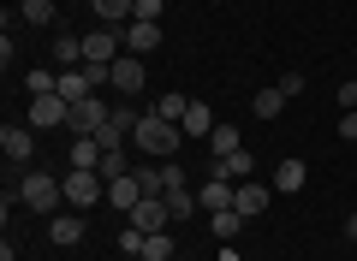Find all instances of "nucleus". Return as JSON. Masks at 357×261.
Segmentation results:
<instances>
[{
  "mask_svg": "<svg viewBox=\"0 0 357 261\" xmlns=\"http://www.w3.org/2000/svg\"><path fill=\"white\" fill-rule=\"evenodd\" d=\"M119 36H126V54H137V60H149V54L161 48V24H155V18H131Z\"/></svg>",
  "mask_w": 357,
  "mask_h": 261,
  "instance_id": "obj_7",
  "label": "nucleus"
},
{
  "mask_svg": "<svg viewBox=\"0 0 357 261\" xmlns=\"http://www.w3.org/2000/svg\"><path fill=\"white\" fill-rule=\"evenodd\" d=\"M126 173H131V155H126V149H107V155H102V178L114 184V178H126Z\"/></svg>",
  "mask_w": 357,
  "mask_h": 261,
  "instance_id": "obj_28",
  "label": "nucleus"
},
{
  "mask_svg": "<svg viewBox=\"0 0 357 261\" xmlns=\"http://www.w3.org/2000/svg\"><path fill=\"white\" fill-rule=\"evenodd\" d=\"M60 196H66L60 173H42V166H30V173L18 178V202H24L30 214H54V208H60Z\"/></svg>",
  "mask_w": 357,
  "mask_h": 261,
  "instance_id": "obj_2",
  "label": "nucleus"
},
{
  "mask_svg": "<svg viewBox=\"0 0 357 261\" xmlns=\"http://www.w3.org/2000/svg\"><path fill=\"white\" fill-rule=\"evenodd\" d=\"M143 84H149L143 60H137V54H119V60H114V89H119V95H143Z\"/></svg>",
  "mask_w": 357,
  "mask_h": 261,
  "instance_id": "obj_11",
  "label": "nucleus"
},
{
  "mask_svg": "<svg viewBox=\"0 0 357 261\" xmlns=\"http://www.w3.org/2000/svg\"><path fill=\"white\" fill-rule=\"evenodd\" d=\"M126 220L137 226V232H167V226H173V214H167V196H143Z\"/></svg>",
  "mask_w": 357,
  "mask_h": 261,
  "instance_id": "obj_9",
  "label": "nucleus"
},
{
  "mask_svg": "<svg viewBox=\"0 0 357 261\" xmlns=\"http://www.w3.org/2000/svg\"><path fill=\"white\" fill-rule=\"evenodd\" d=\"M215 113H208V101H191V107H185V119H178V131H185V137H197V143H208L215 137Z\"/></svg>",
  "mask_w": 357,
  "mask_h": 261,
  "instance_id": "obj_13",
  "label": "nucleus"
},
{
  "mask_svg": "<svg viewBox=\"0 0 357 261\" xmlns=\"http://www.w3.org/2000/svg\"><path fill=\"white\" fill-rule=\"evenodd\" d=\"M72 125V101L66 95H36L30 101V131H66Z\"/></svg>",
  "mask_w": 357,
  "mask_h": 261,
  "instance_id": "obj_4",
  "label": "nucleus"
},
{
  "mask_svg": "<svg viewBox=\"0 0 357 261\" xmlns=\"http://www.w3.org/2000/svg\"><path fill=\"white\" fill-rule=\"evenodd\" d=\"M280 107H286V95H280L274 84H268V89H256V95H250V113H256V119H280Z\"/></svg>",
  "mask_w": 357,
  "mask_h": 261,
  "instance_id": "obj_22",
  "label": "nucleus"
},
{
  "mask_svg": "<svg viewBox=\"0 0 357 261\" xmlns=\"http://www.w3.org/2000/svg\"><path fill=\"white\" fill-rule=\"evenodd\" d=\"M89 6H96V18L114 24V30H126L131 18H137V0H89Z\"/></svg>",
  "mask_w": 357,
  "mask_h": 261,
  "instance_id": "obj_16",
  "label": "nucleus"
},
{
  "mask_svg": "<svg viewBox=\"0 0 357 261\" xmlns=\"http://www.w3.org/2000/svg\"><path fill=\"white\" fill-rule=\"evenodd\" d=\"M185 107H191V95H178V89H167V95H155V113H161V119H185Z\"/></svg>",
  "mask_w": 357,
  "mask_h": 261,
  "instance_id": "obj_26",
  "label": "nucleus"
},
{
  "mask_svg": "<svg viewBox=\"0 0 357 261\" xmlns=\"http://www.w3.org/2000/svg\"><path fill=\"white\" fill-rule=\"evenodd\" d=\"M208 149H215V161H220V155H232V149H244V131H238V125H215Z\"/></svg>",
  "mask_w": 357,
  "mask_h": 261,
  "instance_id": "obj_25",
  "label": "nucleus"
},
{
  "mask_svg": "<svg viewBox=\"0 0 357 261\" xmlns=\"http://www.w3.org/2000/svg\"><path fill=\"white\" fill-rule=\"evenodd\" d=\"M345 237H351V244H357V208L345 214Z\"/></svg>",
  "mask_w": 357,
  "mask_h": 261,
  "instance_id": "obj_34",
  "label": "nucleus"
},
{
  "mask_svg": "<svg viewBox=\"0 0 357 261\" xmlns=\"http://www.w3.org/2000/svg\"><path fill=\"white\" fill-rule=\"evenodd\" d=\"M60 95L72 101V107H77V101H89V95H96V89H89V77H84V65H72V72H60Z\"/></svg>",
  "mask_w": 357,
  "mask_h": 261,
  "instance_id": "obj_21",
  "label": "nucleus"
},
{
  "mask_svg": "<svg viewBox=\"0 0 357 261\" xmlns=\"http://www.w3.org/2000/svg\"><path fill=\"white\" fill-rule=\"evenodd\" d=\"M178 143H185V131H178L173 119H161L155 107L143 113V119H137V131H131V149H137L143 161H173V155H178Z\"/></svg>",
  "mask_w": 357,
  "mask_h": 261,
  "instance_id": "obj_1",
  "label": "nucleus"
},
{
  "mask_svg": "<svg viewBox=\"0 0 357 261\" xmlns=\"http://www.w3.org/2000/svg\"><path fill=\"white\" fill-rule=\"evenodd\" d=\"M48 237H54L60 249L84 244V208H72V214H54V220H48Z\"/></svg>",
  "mask_w": 357,
  "mask_h": 261,
  "instance_id": "obj_14",
  "label": "nucleus"
},
{
  "mask_svg": "<svg viewBox=\"0 0 357 261\" xmlns=\"http://www.w3.org/2000/svg\"><path fill=\"white\" fill-rule=\"evenodd\" d=\"M131 261H149V255H131Z\"/></svg>",
  "mask_w": 357,
  "mask_h": 261,
  "instance_id": "obj_35",
  "label": "nucleus"
},
{
  "mask_svg": "<svg viewBox=\"0 0 357 261\" xmlns=\"http://www.w3.org/2000/svg\"><path fill=\"white\" fill-rule=\"evenodd\" d=\"M107 119H114V107H107L102 95H89V101H77V107H72V125H66V131H72V137H102Z\"/></svg>",
  "mask_w": 357,
  "mask_h": 261,
  "instance_id": "obj_5",
  "label": "nucleus"
},
{
  "mask_svg": "<svg viewBox=\"0 0 357 261\" xmlns=\"http://www.w3.org/2000/svg\"><path fill=\"white\" fill-rule=\"evenodd\" d=\"M143 244H149V232H137V226L119 232V249H126V255H143Z\"/></svg>",
  "mask_w": 357,
  "mask_h": 261,
  "instance_id": "obj_29",
  "label": "nucleus"
},
{
  "mask_svg": "<svg viewBox=\"0 0 357 261\" xmlns=\"http://www.w3.org/2000/svg\"><path fill=\"white\" fill-rule=\"evenodd\" d=\"M232 196H238V184L208 173V178H203V190H197V208H203V214H220V208H232Z\"/></svg>",
  "mask_w": 357,
  "mask_h": 261,
  "instance_id": "obj_10",
  "label": "nucleus"
},
{
  "mask_svg": "<svg viewBox=\"0 0 357 261\" xmlns=\"http://www.w3.org/2000/svg\"><path fill=\"white\" fill-rule=\"evenodd\" d=\"M54 60H60V72H72V65H84V36H54Z\"/></svg>",
  "mask_w": 357,
  "mask_h": 261,
  "instance_id": "obj_20",
  "label": "nucleus"
},
{
  "mask_svg": "<svg viewBox=\"0 0 357 261\" xmlns=\"http://www.w3.org/2000/svg\"><path fill=\"white\" fill-rule=\"evenodd\" d=\"M268 202H274V184H256V178H244L238 196H232V208H238L244 220H256V214H268Z\"/></svg>",
  "mask_w": 357,
  "mask_h": 261,
  "instance_id": "obj_12",
  "label": "nucleus"
},
{
  "mask_svg": "<svg viewBox=\"0 0 357 261\" xmlns=\"http://www.w3.org/2000/svg\"><path fill=\"white\" fill-rule=\"evenodd\" d=\"M244 226H250V220H244V214H238V208H220V214H208V232H215V237H220V244H232V237H238V232H244Z\"/></svg>",
  "mask_w": 357,
  "mask_h": 261,
  "instance_id": "obj_19",
  "label": "nucleus"
},
{
  "mask_svg": "<svg viewBox=\"0 0 357 261\" xmlns=\"http://www.w3.org/2000/svg\"><path fill=\"white\" fill-rule=\"evenodd\" d=\"M0 155H6L13 166H30V155H36V131H30V125H6V131H0Z\"/></svg>",
  "mask_w": 357,
  "mask_h": 261,
  "instance_id": "obj_8",
  "label": "nucleus"
},
{
  "mask_svg": "<svg viewBox=\"0 0 357 261\" xmlns=\"http://www.w3.org/2000/svg\"><path fill=\"white\" fill-rule=\"evenodd\" d=\"M102 137H72V166H84V173H102Z\"/></svg>",
  "mask_w": 357,
  "mask_h": 261,
  "instance_id": "obj_17",
  "label": "nucleus"
},
{
  "mask_svg": "<svg viewBox=\"0 0 357 261\" xmlns=\"http://www.w3.org/2000/svg\"><path fill=\"white\" fill-rule=\"evenodd\" d=\"M274 89H280L286 101H292V95H304V72H292V77H280V84H274Z\"/></svg>",
  "mask_w": 357,
  "mask_h": 261,
  "instance_id": "obj_30",
  "label": "nucleus"
},
{
  "mask_svg": "<svg viewBox=\"0 0 357 261\" xmlns=\"http://www.w3.org/2000/svg\"><path fill=\"white\" fill-rule=\"evenodd\" d=\"M304 178H310L304 161H280V166H274V190H280V196H298V190H304Z\"/></svg>",
  "mask_w": 357,
  "mask_h": 261,
  "instance_id": "obj_18",
  "label": "nucleus"
},
{
  "mask_svg": "<svg viewBox=\"0 0 357 261\" xmlns=\"http://www.w3.org/2000/svg\"><path fill=\"white\" fill-rule=\"evenodd\" d=\"M357 107V77H345V84H340V113H351Z\"/></svg>",
  "mask_w": 357,
  "mask_h": 261,
  "instance_id": "obj_31",
  "label": "nucleus"
},
{
  "mask_svg": "<svg viewBox=\"0 0 357 261\" xmlns=\"http://www.w3.org/2000/svg\"><path fill=\"white\" fill-rule=\"evenodd\" d=\"M215 6H220V0H215Z\"/></svg>",
  "mask_w": 357,
  "mask_h": 261,
  "instance_id": "obj_37",
  "label": "nucleus"
},
{
  "mask_svg": "<svg viewBox=\"0 0 357 261\" xmlns=\"http://www.w3.org/2000/svg\"><path fill=\"white\" fill-rule=\"evenodd\" d=\"M66 202H72V208H96V202L107 196V184H102V173H84V166H66Z\"/></svg>",
  "mask_w": 357,
  "mask_h": 261,
  "instance_id": "obj_3",
  "label": "nucleus"
},
{
  "mask_svg": "<svg viewBox=\"0 0 357 261\" xmlns=\"http://www.w3.org/2000/svg\"><path fill=\"white\" fill-rule=\"evenodd\" d=\"M24 89H30V101H36V95H60V77L36 65V72H24Z\"/></svg>",
  "mask_w": 357,
  "mask_h": 261,
  "instance_id": "obj_27",
  "label": "nucleus"
},
{
  "mask_svg": "<svg viewBox=\"0 0 357 261\" xmlns=\"http://www.w3.org/2000/svg\"><path fill=\"white\" fill-rule=\"evenodd\" d=\"M351 77H357V65H351Z\"/></svg>",
  "mask_w": 357,
  "mask_h": 261,
  "instance_id": "obj_36",
  "label": "nucleus"
},
{
  "mask_svg": "<svg viewBox=\"0 0 357 261\" xmlns=\"http://www.w3.org/2000/svg\"><path fill=\"white\" fill-rule=\"evenodd\" d=\"M167 214H173V226L191 220V214H203V208H197V190L191 184H185V190H167Z\"/></svg>",
  "mask_w": 357,
  "mask_h": 261,
  "instance_id": "obj_24",
  "label": "nucleus"
},
{
  "mask_svg": "<svg viewBox=\"0 0 357 261\" xmlns=\"http://www.w3.org/2000/svg\"><path fill=\"white\" fill-rule=\"evenodd\" d=\"M18 18H24L30 30H48L54 24V0H18Z\"/></svg>",
  "mask_w": 357,
  "mask_h": 261,
  "instance_id": "obj_23",
  "label": "nucleus"
},
{
  "mask_svg": "<svg viewBox=\"0 0 357 261\" xmlns=\"http://www.w3.org/2000/svg\"><path fill=\"white\" fill-rule=\"evenodd\" d=\"M161 6L167 0H137V18H155V24H161Z\"/></svg>",
  "mask_w": 357,
  "mask_h": 261,
  "instance_id": "obj_32",
  "label": "nucleus"
},
{
  "mask_svg": "<svg viewBox=\"0 0 357 261\" xmlns=\"http://www.w3.org/2000/svg\"><path fill=\"white\" fill-rule=\"evenodd\" d=\"M107 202H114L119 214H131V208H137V202H143V178H137V173L114 178V184H107Z\"/></svg>",
  "mask_w": 357,
  "mask_h": 261,
  "instance_id": "obj_15",
  "label": "nucleus"
},
{
  "mask_svg": "<svg viewBox=\"0 0 357 261\" xmlns=\"http://www.w3.org/2000/svg\"><path fill=\"white\" fill-rule=\"evenodd\" d=\"M119 54H126V36H119L114 24H102L96 36H84V60H89V65H114Z\"/></svg>",
  "mask_w": 357,
  "mask_h": 261,
  "instance_id": "obj_6",
  "label": "nucleus"
},
{
  "mask_svg": "<svg viewBox=\"0 0 357 261\" xmlns=\"http://www.w3.org/2000/svg\"><path fill=\"white\" fill-rule=\"evenodd\" d=\"M340 137H345V143H357V107H351V113L340 119Z\"/></svg>",
  "mask_w": 357,
  "mask_h": 261,
  "instance_id": "obj_33",
  "label": "nucleus"
}]
</instances>
